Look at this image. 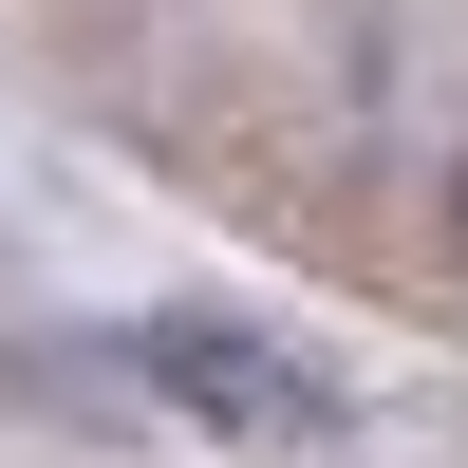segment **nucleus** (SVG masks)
Here are the masks:
<instances>
[{
	"instance_id": "1",
	"label": "nucleus",
	"mask_w": 468,
	"mask_h": 468,
	"mask_svg": "<svg viewBox=\"0 0 468 468\" xmlns=\"http://www.w3.org/2000/svg\"><path fill=\"white\" fill-rule=\"evenodd\" d=\"M132 375L187 412V431H244V450H319V431H337V375L282 356V337H244V319H150Z\"/></svg>"
}]
</instances>
